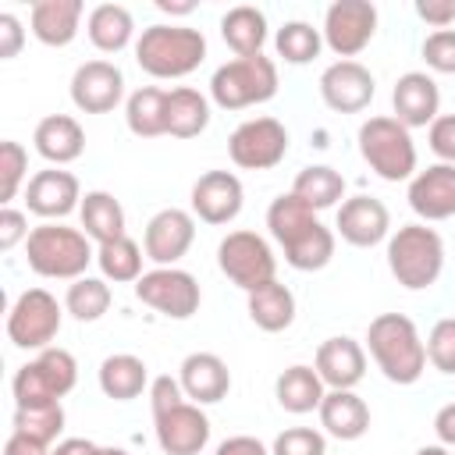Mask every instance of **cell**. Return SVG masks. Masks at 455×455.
Here are the masks:
<instances>
[{"instance_id": "6da1fadb", "label": "cell", "mask_w": 455, "mask_h": 455, "mask_svg": "<svg viewBox=\"0 0 455 455\" xmlns=\"http://www.w3.org/2000/svg\"><path fill=\"white\" fill-rule=\"evenodd\" d=\"M267 228L270 238L281 245L284 263L295 270H323L334 259V231L295 192H281L267 206Z\"/></svg>"}, {"instance_id": "7a4b0ae2", "label": "cell", "mask_w": 455, "mask_h": 455, "mask_svg": "<svg viewBox=\"0 0 455 455\" xmlns=\"http://www.w3.org/2000/svg\"><path fill=\"white\" fill-rule=\"evenodd\" d=\"M366 352L377 363V370L398 387L416 384L427 370V341L405 313L373 316L366 327Z\"/></svg>"}, {"instance_id": "3957f363", "label": "cell", "mask_w": 455, "mask_h": 455, "mask_svg": "<svg viewBox=\"0 0 455 455\" xmlns=\"http://www.w3.org/2000/svg\"><path fill=\"white\" fill-rule=\"evenodd\" d=\"M92 259H96L92 238L82 228H68L60 220H43L39 228H32L25 242L28 270L50 281H78L85 277Z\"/></svg>"}, {"instance_id": "277c9868", "label": "cell", "mask_w": 455, "mask_h": 455, "mask_svg": "<svg viewBox=\"0 0 455 455\" xmlns=\"http://www.w3.org/2000/svg\"><path fill=\"white\" fill-rule=\"evenodd\" d=\"M206 60V36L188 25H149L135 39V64L149 78H185Z\"/></svg>"}, {"instance_id": "5b68a950", "label": "cell", "mask_w": 455, "mask_h": 455, "mask_svg": "<svg viewBox=\"0 0 455 455\" xmlns=\"http://www.w3.org/2000/svg\"><path fill=\"white\" fill-rule=\"evenodd\" d=\"M387 270L409 291H423V288L437 284V277L444 270V238L434 228H427L423 220L402 224L387 238Z\"/></svg>"}, {"instance_id": "8992f818", "label": "cell", "mask_w": 455, "mask_h": 455, "mask_svg": "<svg viewBox=\"0 0 455 455\" xmlns=\"http://www.w3.org/2000/svg\"><path fill=\"white\" fill-rule=\"evenodd\" d=\"M359 156L384 181H412L416 174V142L412 132L395 114H377L359 124Z\"/></svg>"}, {"instance_id": "52a82bcc", "label": "cell", "mask_w": 455, "mask_h": 455, "mask_svg": "<svg viewBox=\"0 0 455 455\" xmlns=\"http://www.w3.org/2000/svg\"><path fill=\"white\" fill-rule=\"evenodd\" d=\"M277 64L267 53L256 57H231L210 78V103L220 110H245L277 96Z\"/></svg>"}, {"instance_id": "ba28073f", "label": "cell", "mask_w": 455, "mask_h": 455, "mask_svg": "<svg viewBox=\"0 0 455 455\" xmlns=\"http://www.w3.org/2000/svg\"><path fill=\"white\" fill-rule=\"evenodd\" d=\"M78 384V363L68 348H43L36 352V359H28L25 366H18L14 380H11V395L14 405H53L64 395H71V387Z\"/></svg>"}, {"instance_id": "9c48e42d", "label": "cell", "mask_w": 455, "mask_h": 455, "mask_svg": "<svg viewBox=\"0 0 455 455\" xmlns=\"http://www.w3.org/2000/svg\"><path fill=\"white\" fill-rule=\"evenodd\" d=\"M217 267L245 295L256 291V288H263V284H270V281H277V256H274L270 242L263 235H256V231H245V228L228 231L220 238V245H217Z\"/></svg>"}, {"instance_id": "30bf717a", "label": "cell", "mask_w": 455, "mask_h": 455, "mask_svg": "<svg viewBox=\"0 0 455 455\" xmlns=\"http://www.w3.org/2000/svg\"><path fill=\"white\" fill-rule=\"evenodd\" d=\"M64 306L46 288H25L7 309V341L25 352H43L60 334Z\"/></svg>"}, {"instance_id": "8fae6325", "label": "cell", "mask_w": 455, "mask_h": 455, "mask_svg": "<svg viewBox=\"0 0 455 455\" xmlns=\"http://www.w3.org/2000/svg\"><path fill=\"white\" fill-rule=\"evenodd\" d=\"M135 299L167 320H188L199 313V281L181 267H153L135 281Z\"/></svg>"}, {"instance_id": "7c38bea8", "label": "cell", "mask_w": 455, "mask_h": 455, "mask_svg": "<svg viewBox=\"0 0 455 455\" xmlns=\"http://www.w3.org/2000/svg\"><path fill=\"white\" fill-rule=\"evenodd\" d=\"M288 128L277 117H249L228 135V156L242 171H270L288 156Z\"/></svg>"}, {"instance_id": "4fadbf2b", "label": "cell", "mask_w": 455, "mask_h": 455, "mask_svg": "<svg viewBox=\"0 0 455 455\" xmlns=\"http://www.w3.org/2000/svg\"><path fill=\"white\" fill-rule=\"evenodd\" d=\"M323 46L338 60H355L377 36V7L370 0H334L323 11Z\"/></svg>"}, {"instance_id": "5bb4252c", "label": "cell", "mask_w": 455, "mask_h": 455, "mask_svg": "<svg viewBox=\"0 0 455 455\" xmlns=\"http://www.w3.org/2000/svg\"><path fill=\"white\" fill-rule=\"evenodd\" d=\"M192 242H196V217L192 210H181V206L156 210L142 235L146 259H153L156 267H178V259L188 256Z\"/></svg>"}, {"instance_id": "9a60e30c", "label": "cell", "mask_w": 455, "mask_h": 455, "mask_svg": "<svg viewBox=\"0 0 455 455\" xmlns=\"http://www.w3.org/2000/svg\"><path fill=\"white\" fill-rule=\"evenodd\" d=\"M153 430H156V444L164 455H199L210 444V416L203 412V405L196 402H178L164 412L153 416Z\"/></svg>"}, {"instance_id": "2e32d148", "label": "cell", "mask_w": 455, "mask_h": 455, "mask_svg": "<svg viewBox=\"0 0 455 455\" xmlns=\"http://www.w3.org/2000/svg\"><path fill=\"white\" fill-rule=\"evenodd\" d=\"M68 92L82 114H110L124 100V71L114 60H85L75 68Z\"/></svg>"}, {"instance_id": "e0dca14e", "label": "cell", "mask_w": 455, "mask_h": 455, "mask_svg": "<svg viewBox=\"0 0 455 455\" xmlns=\"http://www.w3.org/2000/svg\"><path fill=\"white\" fill-rule=\"evenodd\" d=\"M377 96V78L359 60H334L320 75V100L334 114H359Z\"/></svg>"}, {"instance_id": "ac0fdd59", "label": "cell", "mask_w": 455, "mask_h": 455, "mask_svg": "<svg viewBox=\"0 0 455 455\" xmlns=\"http://www.w3.org/2000/svg\"><path fill=\"white\" fill-rule=\"evenodd\" d=\"M25 210L43 217V220H64L68 213H75L82 206V185L71 171L64 167H46L36 171L21 192Z\"/></svg>"}, {"instance_id": "d6986e66", "label": "cell", "mask_w": 455, "mask_h": 455, "mask_svg": "<svg viewBox=\"0 0 455 455\" xmlns=\"http://www.w3.org/2000/svg\"><path fill=\"white\" fill-rule=\"evenodd\" d=\"M192 217H199L203 224H231L238 213H242V203H245V188L238 181V174L231 171H206L196 178L192 185Z\"/></svg>"}, {"instance_id": "ffe728a7", "label": "cell", "mask_w": 455, "mask_h": 455, "mask_svg": "<svg viewBox=\"0 0 455 455\" xmlns=\"http://www.w3.org/2000/svg\"><path fill=\"white\" fill-rule=\"evenodd\" d=\"M334 231L341 235V242L355 245V249H373L384 238H391V210L377 199V196H348L338 206V220Z\"/></svg>"}, {"instance_id": "44dd1931", "label": "cell", "mask_w": 455, "mask_h": 455, "mask_svg": "<svg viewBox=\"0 0 455 455\" xmlns=\"http://www.w3.org/2000/svg\"><path fill=\"white\" fill-rule=\"evenodd\" d=\"M405 199H409L412 213L423 224L455 217V164H441L437 160V164L416 171L412 181H409Z\"/></svg>"}, {"instance_id": "7402d4cb", "label": "cell", "mask_w": 455, "mask_h": 455, "mask_svg": "<svg viewBox=\"0 0 455 455\" xmlns=\"http://www.w3.org/2000/svg\"><path fill=\"white\" fill-rule=\"evenodd\" d=\"M313 366L327 391H355V384L366 377V345L348 334H334L320 341Z\"/></svg>"}, {"instance_id": "603a6c76", "label": "cell", "mask_w": 455, "mask_h": 455, "mask_svg": "<svg viewBox=\"0 0 455 455\" xmlns=\"http://www.w3.org/2000/svg\"><path fill=\"white\" fill-rule=\"evenodd\" d=\"M391 107H395V117L409 132L412 128H430L441 117V89H437L434 75H427V71L398 75V82L391 89Z\"/></svg>"}, {"instance_id": "cb8c5ba5", "label": "cell", "mask_w": 455, "mask_h": 455, "mask_svg": "<svg viewBox=\"0 0 455 455\" xmlns=\"http://www.w3.org/2000/svg\"><path fill=\"white\" fill-rule=\"evenodd\" d=\"M178 380H181L185 398L196 405H213V402L228 398V391H231V370L217 352L185 355L178 366Z\"/></svg>"}, {"instance_id": "d4e9b609", "label": "cell", "mask_w": 455, "mask_h": 455, "mask_svg": "<svg viewBox=\"0 0 455 455\" xmlns=\"http://www.w3.org/2000/svg\"><path fill=\"white\" fill-rule=\"evenodd\" d=\"M32 146L50 167H64L85 153V128L71 114H46L32 132Z\"/></svg>"}, {"instance_id": "484cf974", "label": "cell", "mask_w": 455, "mask_h": 455, "mask_svg": "<svg viewBox=\"0 0 455 455\" xmlns=\"http://www.w3.org/2000/svg\"><path fill=\"white\" fill-rule=\"evenodd\" d=\"M82 0H36L28 11V28L43 46H68L82 28Z\"/></svg>"}, {"instance_id": "4316f807", "label": "cell", "mask_w": 455, "mask_h": 455, "mask_svg": "<svg viewBox=\"0 0 455 455\" xmlns=\"http://www.w3.org/2000/svg\"><path fill=\"white\" fill-rule=\"evenodd\" d=\"M316 416H320L323 434L338 441H359L370 430V405L355 391H327Z\"/></svg>"}, {"instance_id": "83f0119b", "label": "cell", "mask_w": 455, "mask_h": 455, "mask_svg": "<svg viewBox=\"0 0 455 455\" xmlns=\"http://www.w3.org/2000/svg\"><path fill=\"white\" fill-rule=\"evenodd\" d=\"M323 395H327V384L320 380L316 366H306V363H291L274 380V398L291 416H306V412L320 409Z\"/></svg>"}, {"instance_id": "f1b7e54d", "label": "cell", "mask_w": 455, "mask_h": 455, "mask_svg": "<svg viewBox=\"0 0 455 455\" xmlns=\"http://www.w3.org/2000/svg\"><path fill=\"white\" fill-rule=\"evenodd\" d=\"M96 380H100V391L114 402H132L139 398L142 391H149V366L132 355V352H114L100 363L96 370Z\"/></svg>"}, {"instance_id": "f546056e", "label": "cell", "mask_w": 455, "mask_h": 455, "mask_svg": "<svg viewBox=\"0 0 455 455\" xmlns=\"http://www.w3.org/2000/svg\"><path fill=\"white\" fill-rule=\"evenodd\" d=\"M85 36L100 53H121L135 39V18L124 4H96L85 18Z\"/></svg>"}, {"instance_id": "4dcf8cb0", "label": "cell", "mask_w": 455, "mask_h": 455, "mask_svg": "<svg viewBox=\"0 0 455 455\" xmlns=\"http://www.w3.org/2000/svg\"><path fill=\"white\" fill-rule=\"evenodd\" d=\"M270 36L267 14L252 4H238L220 18V39L235 50V57H256L263 53V43Z\"/></svg>"}, {"instance_id": "1f68e13d", "label": "cell", "mask_w": 455, "mask_h": 455, "mask_svg": "<svg viewBox=\"0 0 455 455\" xmlns=\"http://www.w3.org/2000/svg\"><path fill=\"white\" fill-rule=\"evenodd\" d=\"M210 124V96L192 89V85H178L167 89V135L171 139H196L203 135Z\"/></svg>"}, {"instance_id": "d6a6232c", "label": "cell", "mask_w": 455, "mask_h": 455, "mask_svg": "<svg viewBox=\"0 0 455 455\" xmlns=\"http://www.w3.org/2000/svg\"><path fill=\"white\" fill-rule=\"evenodd\" d=\"M78 220H82V231L103 245V242H114V238H124V206L114 199V192L107 188H92L82 196V206H78Z\"/></svg>"}, {"instance_id": "836d02e7", "label": "cell", "mask_w": 455, "mask_h": 455, "mask_svg": "<svg viewBox=\"0 0 455 455\" xmlns=\"http://www.w3.org/2000/svg\"><path fill=\"white\" fill-rule=\"evenodd\" d=\"M245 309H249V320H252L259 331H267V334H281V331H288L291 320H295V295H291L288 284L270 281V284L249 291Z\"/></svg>"}, {"instance_id": "e575fe53", "label": "cell", "mask_w": 455, "mask_h": 455, "mask_svg": "<svg viewBox=\"0 0 455 455\" xmlns=\"http://www.w3.org/2000/svg\"><path fill=\"white\" fill-rule=\"evenodd\" d=\"M124 124L139 139L167 135V89L142 85L124 100Z\"/></svg>"}, {"instance_id": "d590c367", "label": "cell", "mask_w": 455, "mask_h": 455, "mask_svg": "<svg viewBox=\"0 0 455 455\" xmlns=\"http://www.w3.org/2000/svg\"><path fill=\"white\" fill-rule=\"evenodd\" d=\"M291 192L309 206V210H331L338 203H345V178L341 171H334L331 164H309L295 174Z\"/></svg>"}, {"instance_id": "8d00e7d4", "label": "cell", "mask_w": 455, "mask_h": 455, "mask_svg": "<svg viewBox=\"0 0 455 455\" xmlns=\"http://www.w3.org/2000/svg\"><path fill=\"white\" fill-rule=\"evenodd\" d=\"M142 259H146V249L128 235L96 245V267H100L103 281H114V284H135L146 274Z\"/></svg>"}, {"instance_id": "74e56055", "label": "cell", "mask_w": 455, "mask_h": 455, "mask_svg": "<svg viewBox=\"0 0 455 455\" xmlns=\"http://www.w3.org/2000/svg\"><path fill=\"white\" fill-rule=\"evenodd\" d=\"M11 434H21L43 448H53L57 437L64 434V405L53 402V405H14V430Z\"/></svg>"}, {"instance_id": "f35d334b", "label": "cell", "mask_w": 455, "mask_h": 455, "mask_svg": "<svg viewBox=\"0 0 455 455\" xmlns=\"http://www.w3.org/2000/svg\"><path fill=\"white\" fill-rule=\"evenodd\" d=\"M110 302H114V295H110V281H103V277H78V281H71L68 284V291H64V309L78 320V323H92V320H100L107 309H110Z\"/></svg>"}, {"instance_id": "ab89813d", "label": "cell", "mask_w": 455, "mask_h": 455, "mask_svg": "<svg viewBox=\"0 0 455 455\" xmlns=\"http://www.w3.org/2000/svg\"><path fill=\"white\" fill-rule=\"evenodd\" d=\"M274 50H277V57L284 64H309L323 50V32L313 28L309 21H299V18L284 21L277 28V36H274Z\"/></svg>"}, {"instance_id": "60d3db41", "label": "cell", "mask_w": 455, "mask_h": 455, "mask_svg": "<svg viewBox=\"0 0 455 455\" xmlns=\"http://www.w3.org/2000/svg\"><path fill=\"white\" fill-rule=\"evenodd\" d=\"M0 174H4V188H0V203L11 206V199H18V192H25L28 185V149L14 139L0 142Z\"/></svg>"}, {"instance_id": "b9f144b4", "label": "cell", "mask_w": 455, "mask_h": 455, "mask_svg": "<svg viewBox=\"0 0 455 455\" xmlns=\"http://www.w3.org/2000/svg\"><path fill=\"white\" fill-rule=\"evenodd\" d=\"M427 363L444 373L455 377V316H441L430 334H427Z\"/></svg>"}, {"instance_id": "7bdbcfd3", "label": "cell", "mask_w": 455, "mask_h": 455, "mask_svg": "<svg viewBox=\"0 0 455 455\" xmlns=\"http://www.w3.org/2000/svg\"><path fill=\"white\" fill-rule=\"evenodd\" d=\"M270 455H327V437L316 427H288L274 437Z\"/></svg>"}, {"instance_id": "ee69618b", "label": "cell", "mask_w": 455, "mask_h": 455, "mask_svg": "<svg viewBox=\"0 0 455 455\" xmlns=\"http://www.w3.org/2000/svg\"><path fill=\"white\" fill-rule=\"evenodd\" d=\"M419 53H423V60H427L430 71H437V75H455V28H437V32H430V36L423 39Z\"/></svg>"}, {"instance_id": "f6af8a7d", "label": "cell", "mask_w": 455, "mask_h": 455, "mask_svg": "<svg viewBox=\"0 0 455 455\" xmlns=\"http://www.w3.org/2000/svg\"><path fill=\"white\" fill-rule=\"evenodd\" d=\"M427 142L441 164H455V114H441L427 128Z\"/></svg>"}, {"instance_id": "bcb514c9", "label": "cell", "mask_w": 455, "mask_h": 455, "mask_svg": "<svg viewBox=\"0 0 455 455\" xmlns=\"http://www.w3.org/2000/svg\"><path fill=\"white\" fill-rule=\"evenodd\" d=\"M28 235H32L28 217L21 210H14V206H4L0 210V249L11 252L18 242H28Z\"/></svg>"}, {"instance_id": "7dc6e473", "label": "cell", "mask_w": 455, "mask_h": 455, "mask_svg": "<svg viewBox=\"0 0 455 455\" xmlns=\"http://www.w3.org/2000/svg\"><path fill=\"white\" fill-rule=\"evenodd\" d=\"M178 402H185V391H181V380L178 377L160 373V377L149 380V409H153V416L164 412V409H171V405H178Z\"/></svg>"}, {"instance_id": "c3c4849f", "label": "cell", "mask_w": 455, "mask_h": 455, "mask_svg": "<svg viewBox=\"0 0 455 455\" xmlns=\"http://www.w3.org/2000/svg\"><path fill=\"white\" fill-rule=\"evenodd\" d=\"M25 46V28L18 21V14L4 11L0 14V60H14Z\"/></svg>"}, {"instance_id": "681fc988", "label": "cell", "mask_w": 455, "mask_h": 455, "mask_svg": "<svg viewBox=\"0 0 455 455\" xmlns=\"http://www.w3.org/2000/svg\"><path fill=\"white\" fill-rule=\"evenodd\" d=\"M416 18L427 21L434 32H437V28H451V21H455V4H451V0H416Z\"/></svg>"}, {"instance_id": "f907efd6", "label": "cell", "mask_w": 455, "mask_h": 455, "mask_svg": "<svg viewBox=\"0 0 455 455\" xmlns=\"http://www.w3.org/2000/svg\"><path fill=\"white\" fill-rule=\"evenodd\" d=\"M213 455H270V448L252 434H235V437H224L213 448Z\"/></svg>"}, {"instance_id": "816d5d0a", "label": "cell", "mask_w": 455, "mask_h": 455, "mask_svg": "<svg viewBox=\"0 0 455 455\" xmlns=\"http://www.w3.org/2000/svg\"><path fill=\"white\" fill-rule=\"evenodd\" d=\"M434 434H437V444L455 448V402H448L434 412Z\"/></svg>"}, {"instance_id": "f5cc1de1", "label": "cell", "mask_w": 455, "mask_h": 455, "mask_svg": "<svg viewBox=\"0 0 455 455\" xmlns=\"http://www.w3.org/2000/svg\"><path fill=\"white\" fill-rule=\"evenodd\" d=\"M50 455H100V444L89 437H64L50 448Z\"/></svg>"}, {"instance_id": "db71d44e", "label": "cell", "mask_w": 455, "mask_h": 455, "mask_svg": "<svg viewBox=\"0 0 455 455\" xmlns=\"http://www.w3.org/2000/svg\"><path fill=\"white\" fill-rule=\"evenodd\" d=\"M4 455H50V448H43V444H36L21 434H11L7 444H4Z\"/></svg>"}, {"instance_id": "11a10c76", "label": "cell", "mask_w": 455, "mask_h": 455, "mask_svg": "<svg viewBox=\"0 0 455 455\" xmlns=\"http://www.w3.org/2000/svg\"><path fill=\"white\" fill-rule=\"evenodd\" d=\"M156 11H164L171 18H185V14L196 11V4L192 0H156Z\"/></svg>"}, {"instance_id": "9f6ffc18", "label": "cell", "mask_w": 455, "mask_h": 455, "mask_svg": "<svg viewBox=\"0 0 455 455\" xmlns=\"http://www.w3.org/2000/svg\"><path fill=\"white\" fill-rule=\"evenodd\" d=\"M416 455H451V448H444V444H423V448H416Z\"/></svg>"}, {"instance_id": "6f0895ef", "label": "cell", "mask_w": 455, "mask_h": 455, "mask_svg": "<svg viewBox=\"0 0 455 455\" xmlns=\"http://www.w3.org/2000/svg\"><path fill=\"white\" fill-rule=\"evenodd\" d=\"M100 455H128V451H124V448H114V444H110V448H100Z\"/></svg>"}]
</instances>
